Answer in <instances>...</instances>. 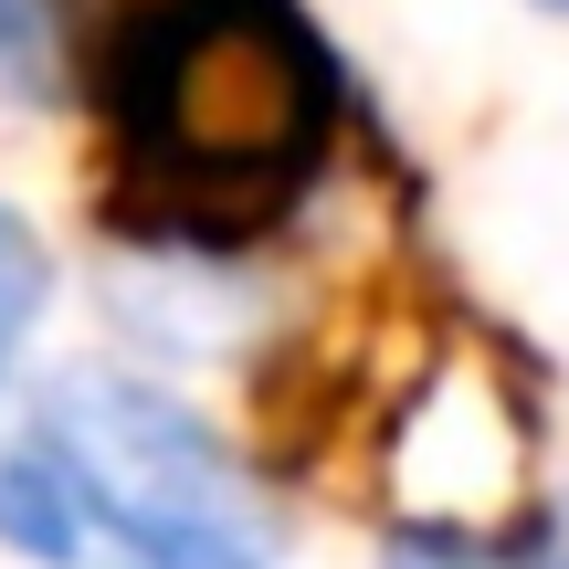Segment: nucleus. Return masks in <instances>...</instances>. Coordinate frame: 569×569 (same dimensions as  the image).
<instances>
[{"label": "nucleus", "mask_w": 569, "mask_h": 569, "mask_svg": "<svg viewBox=\"0 0 569 569\" xmlns=\"http://www.w3.org/2000/svg\"><path fill=\"white\" fill-rule=\"evenodd\" d=\"M106 190L148 253H253L327 180L348 63L306 0H127L96 42Z\"/></svg>", "instance_id": "f257e3e1"}, {"label": "nucleus", "mask_w": 569, "mask_h": 569, "mask_svg": "<svg viewBox=\"0 0 569 569\" xmlns=\"http://www.w3.org/2000/svg\"><path fill=\"white\" fill-rule=\"evenodd\" d=\"M42 443L74 475L84 528L127 569H264V517H253L243 475L222 465V443L190 411L117 390V380L106 390L84 380V390H63Z\"/></svg>", "instance_id": "f03ea898"}, {"label": "nucleus", "mask_w": 569, "mask_h": 569, "mask_svg": "<svg viewBox=\"0 0 569 569\" xmlns=\"http://www.w3.org/2000/svg\"><path fill=\"white\" fill-rule=\"evenodd\" d=\"M0 538H11L21 559H53V569H74L84 549H96V528H84V496H74V475L53 465V443H0Z\"/></svg>", "instance_id": "7ed1b4c3"}, {"label": "nucleus", "mask_w": 569, "mask_h": 569, "mask_svg": "<svg viewBox=\"0 0 569 569\" xmlns=\"http://www.w3.org/2000/svg\"><path fill=\"white\" fill-rule=\"evenodd\" d=\"M42 296H53V253L21 211H0V369L21 359V338L42 327Z\"/></svg>", "instance_id": "20e7f679"}, {"label": "nucleus", "mask_w": 569, "mask_h": 569, "mask_svg": "<svg viewBox=\"0 0 569 569\" xmlns=\"http://www.w3.org/2000/svg\"><path fill=\"white\" fill-rule=\"evenodd\" d=\"M390 569H538V559H507V549H486V538L422 528V538H390Z\"/></svg>", "instance_id": "39448f33"}, {"label": "nucleus", "mask_w": 569, "mask_h": 569, "mask_svg": "<svg viewBox=\"0 0 569 569\" xmlns=\"http://www.w3.org/2000/svg\"><path fill=\"white\" fill-rule=\"evenodd\" d=\"M538 11H569V0H538Z\"/></svg>", "instance_id": "423d86ee"}]
</instances>
